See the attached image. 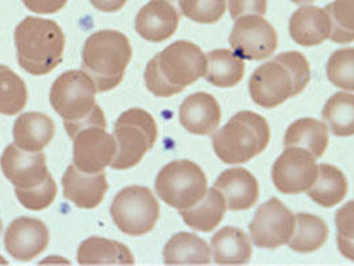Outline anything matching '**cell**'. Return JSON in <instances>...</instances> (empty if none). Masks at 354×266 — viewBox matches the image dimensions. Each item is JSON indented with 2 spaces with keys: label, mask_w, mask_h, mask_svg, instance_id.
Masks as SVG:
<instances>
[{
  "label": "cell",
  "mask_w": 354,
  "mask_h": 266,
  "mask_svg": "<svg viewBox=\"0 0 354 266\" xmlns=\"http://www.w3.org/2000/svg\"><path fill=\"white\" fill-rule=\"evenodd\" d=\"M207 66V56L197 44L177 40L147 64L145 86L158 97H171L203 77Z\"/></svg>",
  "instance_id": "1"
},
{
  "label": "cell",
  "mask_w": 354,
  "mask_h": 266,
  "mask_svg": "<svg viewBox=\"0 0 354 266\" xmlns=\"http://www.w3.org/2000/svg\"><path fill=\"white\" fill-rule=\"evenodd\" d=\"M310 80V66L301 53L289 51L260 66L249 80V93L257 106L272 109L300 95Z\"/></svg>",
  "instance_id": "2"
},
{
  "label": "cell",
  "mask_w": 354,
  "mask_h": 266,
  "mask_svg": "<svg viewBox=\"0 0 354 266\" xmlns=\"http://www.w3.org/2000/svg\"><path fill=\"white\" fill-rule=\"evenodd\" d=\"M0 167L26 209L43 211L53 204L57 187L43 152H28L10 144L0 158Z\"/></svg>",
  "instance_id": "3"
},
{
  "label": "cell",
  "mask_w": 354,
  "mask_h": 266,
  "mask_svg": "<svg viewBox=\"0 0 354 266\" xmlns=\"http://www.w3.org/2000/svg\"><path fill=\"white\" fill-rule=\"evenodd\" d=\"M14 37L19 66L24 71L43 76L62 63L66 37L56 21L27 17L17 26Z\"/></svg>",
  "instance_id": "4"
},
{
  "label": "cell",
  "mask_w": 354,
  "mask_h": 266,
  "mask_svg": "<svg viewBox=\"0 0 354 266\" xmlns=\"http://www.w3.org/2000/svg\"><path fill=\"white\" fill-rule=\"evenodd\" d=\"M131 59L129 39L120 31L102 30L86 40L82 70L88 73L97 92H108L123 82Z\"/></svg>",
  "instance_id": "5"
},
{
  "label": "cell",
  "mask_w": 354,
  "mask_h": 266,
  "mask_svg": "<svg viewBox=\"0 0 354 266\" xmlns=\"http://www.w3.org/2000/svg\"><path fill=\"white\" fill-rule=\"evenodd\" d=\"M269 140L270 128L266 119L252 111H241L213 133V151L223 162L239 165L263 153Z\"/></svg>",
  "instance_id": "6"
},
{
  "label": "cell",
  "mask_w": 354,
  "mask_h": 266,
  "mask_svg": "<svg viewBox=\"0 0 354 266\" xmlns=\"http://www.w3.org/2000/svg\"><path fill=\"white\" fill-rule=\"evenodd\" d=\"M64 126L73 142V165L77 169L99 173L113 162L118 142L106 132V116L100 106H96L87 119Z\"/></svg>",
  "instance_id": "7"
},
{
  "label": "cell",
  "mask_w": 354,
  "mask_h": 266,
  "mask_svg": "<svg viewBox=\"0 0 354 266\" xmlns=\"http://www.w3.org/2000/svg\"><path fill=\"white\" fill-rule=\"evenodd\" d=\"M158 133L155 119L145 109L131 108L123 112L113 125L118 153L111 168L125 171L136 167L156 144Z\"/></svg>",
  "instance_id": "8"
},
{
  "label": "cell",
  "mask_w": 354,
  "mask_h": 266,
  "mask_svg": "<svg viewBox=\"0 0 354 266\" xmlns=\"http://www.w3.org/2000/svg\"><path fill=\"white\" fill-rule=\"evenodd\" d=\"M208 180L204 171L191 160L167 164L158 175L155 189L169 207L183 211L196 205L207 193Z\"/></svg>",
  "instance_id": "9"
},
{
  "label": "cell",
  "mask_w": 354,
  "mask_h": 266,
  "mask_svg": "<svg viewBox=\"0 0 354 266\" xmlns=\"http://www.w3.org/2000/svg\"><path fill=\"white\" fill-rule=\"evenodd\" d=\"M109 212L118 229L138 237L149 233L159 221V201L149 188L131 185L113 198Z\"/></svg>",
  "instance_id": "10"
},
{
  "label": "cell",
  "mask_w": 354,
  "mask_h": 266,
  "mask_svg": "<svg viewBox=\"0 0 354 266\" xmlns=\"http://www.w3.org/2000/svg\"><path fill=\"white\" fill-rule=\"evenodd\" d=\"M96 84L83 70L62 73L53 84L50 102L55 112L63 117L64 125L75 124L84 119L96 108Z\"/></svg>",
  "instance_id": "11"
},
{
  "label": "cell",
  "mask_w": 354,
  "mask_h": 266,
  "mask_svg": "<svg viewBox=\"0 0 354 266\" xmlns=\"http://www.w3.org/2000/svg\"><path fill=\"white\" fill-rule=\"evenodd\" d=\"M230 44L244 60H266L277 50L279 36L266 19L245 15L234 20Z\"/></svg>",
  "instance_id": "12"
},
{
  "label": "cell",
  "mask_w": 354,
  "mask_h": 266,
  "mask_svg": "<svg viewBox=\"0 0 354 266\" xmlns=\"http://www.w3.org/2000/svg\"><path fill=\"white\" fill-rule=\"evenodd\" d=\"M296 228V217L273 197L263 204L249 225L250 238L257 248L277 249L289 243Z\"/></svg>",
  "instance_id": "13"
},
{
  "label": "cell",
  "mask_w": 354,
  "mask_h": 266,
  "mask_svg": "<svg viewBox=\"0 0 354 266\" xmlns=\"http://www.w3.org/2000/svg\"><path fill=\"white\" fill-rule=\"evenodd\" d=\"M319 167L313 155L301 146L285 148L272 168V180L283 195L306 192L316 181Z\"/></svg>",
  "instance_id": "14"
},
{
  "label": "cell",
  "mask_w": 354,
  "mask_h": 266,
  "mask_svg": "<svg viewBox=\"0 0 354 266\" xmlns=\"http://www.w3.org/2000/svg\"><path fill=\"white\" fill-rule=\"evenodd\" d=\"M50 244V231L37 218L19 217L14 220L4 234V247L10 256L18 261H31L40 256Z\"/></svg>",
  "instance_id": "15"
},
{
  "label": "cell",
  "mask_w": 354,
  "mask_h": 266,
  "mask_svg": "<svg viewBox=\"0 0 354 266\" xmlns=\"http://www.w3.org/2000/svg\"><path fill=\"white\" fill-rule=\"evenodd\" d=\"M180 15L175 3L168 0H151L136 15V32L152 43L165 41L175 35Z\"/></svg>",
  "instance_id": "16"
},
{
  "label": "cell",
  "mask_w": 354,
  "mask_h": 266,
  "mask_svg": "<svg viewBox=\"0 0 354 266\" xmlns=\"http://www.w3.org/2000/svg\"><path fill=\"white\" fill-rule=\"evenodd\" d=\"M178 119L184 129L192 135H212L221 122V108L212 95L196 92L180 106Z\"/></svg>",
  "instance_id": "17"
},
{
  "label": "cell",
  "mask_w": 354,
  "mask_h": 266,
  "mask_svg": "<svg viewBox=\"0 0 354 266\" xmlns=\"http://www.w3.org/2000/svg\"><path fill=\"white\" fill-rule=\"evenodd\" d=\"M63 193L67 200L82 209H93L102 204L108 191L103 172L87 173L70 165L62 178Z\"/></svg>",
  "instance_id": "18"
},
{
  "label": "cell",
  "mask_w": 354,
  "mask_h": 266,
  "mask_svg": "<svg viewBox=\"0 0 354 266\" xmlns=\"http://www.w3.org/2000/svg\"><path fill=\"white\" fill-rule=\"evenodd\" d=\"M214 188L224 196L230 211H247L253 208L260 195L257 180L244 168L224 171L216 180Z\"/></svg>",
  "instance_id": "19"
},
{
  "label": "cell",
  "mask_w": 354,
  "mask_h": 266,
  "mask_svg": "<svg viewBox=\"0 0 354 266\" xmlns=\"http://www.w3.org/2000/svg\"><path fill=\"white\" fill-rule=\"evenodd\" d=\"M330 19L315 6H301L289 20L290 37L302 47L319 46L330 37Z\"/></svg>",
  "instance_id": "20"
},
{
  "label": "cell",
  "mask_w": 354,
  "mask_h": 266,
  "mask_svg": "<svg viewBox=\"0 0 354 266\" xmlns=\"http://www.w3.org/2000/svg\"><path fill=\"white\" fill-rule=\"evenodd\" d=\"M14 142L20 149L41 152L55 136L53 119L41 112H26L14 124Z\"/></svg>",
  "instance_id": "21"
},
{
  "label": "cell",
  "mask_w": 354,
  "mask_h": 266,
  "mask_svg": "<svg viewBox=\"0 0 354 266\" xmlns=\"http://www.w3.org/2000/svg\"><path fill=\"white\" fill-rule=\"evenodd\" d=\"M211 251L217 265H244L252 258L250 238L239 228L225 227L213 236Z\"/></svg>",
  "instance_id": "22"
},
{
  "label": "cell",
  "mask_w": 354,
  "mask_h": 266,
  "mask_svg": "<svg viewBox=\"0 0 354 266\" xmlns=\"http://www.w3.org/2000/svg\"><path fill=\"white\" fill-rule=\"evenodd\" d=\"M80 265H133L135 257L124 244L103 237H89L77 249Z\"/></svg>",
  "instance_id": "23"
},
{
  "label": "cell",
  "mask_w": 354,
  "mask_h": 266,
  "mask_svg": "<svg viewBox=\"0 0 354 266\" xmlns=\"http://www.w3.org/2000/svg\"><path fill=\"white\" fill-rule=\"evenodd\" d=\"M162 257L165 265H209L211 249L194 233L180 231L167 243Z\"/></svg>",
  "instance_id": "24"
},
{
  "label": "cell",
  "mask_w": 354,
  "mask_h": 266,
  "mask_svg": "<svg viewBox=\"0 0 354 266\" xmlns=\"http://www.w3.org/2000/svg\"><path fill=\"white\" fill-rule=\"evenodd\" d=\"M227 202L224 196L214 187L208 189L201 201L192 208L180 211L184 222L197 231H212L220 225L227 212Z\"/></svg>",
  "instance_id": "25"
},
{
  "label": "cell",
  "mask_w": 354,
  "mask_h": 266,
  "mask_svg": "<svg viewBox=\"0 0 354 266\" xmlns=\"http://www.w3.org/2000/svg\"><path fill=\"white\" fill-rule=\"evenodd\" d=\"M329 144V131L325 123L305 117L288 126L283 137V146H301L317 160L324 156Z\"/></svg>",
  "instance_id": "26"
},
{
  "label": "cell",
  "mask_w": 354,
  "mask_h": 266,
  "mask_svg": "<svg viewBox=\"0 0 354 266\" xmlns=\"http://www.w3.org/2000/svg\"><path fill=\"white\" fill-rule=\"evenodd\" d=\"M208 66L205 80L218 88H232L237 86L245 72L244 59L230 50H214L207 55Z\"/></svg>",
  "instance_id": "27"
},
{
  "label": "cell",
  "mask_w": 354,
  "mask_h": 266,
  "mask_svg": "<svg viewBox=\"0 0 354 266\" xmlns=\"http://www.w3.org/2000/svg\"><path fill=\"white\" fill-rule=\"evenodd\" d=\"M306 192L316 204L324 208H333L348 193V180L336 167L321 164L315 184Z\"/></svg>",
  "instance_id": "28"
},
{
  "label": "cell",
  "mask_w": 354,
  "mask_h": 266,
  "mask_svg": "<svg viewBox=\"0 0 354 266\" xmlns=\"http://www.w3.org/2000/svg\"><path fill=\"white\" fill-rule=\"evenodd\" d=\"M296 228L289 240V248L297 253L316 251L326 243L329 228L326 222L317 216L309 213L296 214Z\"/></svg>",
  "instance_id": "29"
},
{
  "label": "cell",
  "mask_w": 354,
  "mask_h": 266,
  "mask_svg": "<svg viewBox=\"0 0 354 266\" xmlns=\"http://www.w3.org/2000/svg\"><path fill=\"white\" fill-rule=\"evenodd\" d=\"M322 119L338 137L354 136V93L337 92L322 109Z\"/></svg>",
  "instance_id": "30"
},
{
  "label": "cell",
  "mask_w": 354,
  "mask_h": 266,
  "mask_svg": "<svg viewBox=\"0 0 354 266\" xmlns=\"http://www.w3.org/2000/svg\"><path fill=\"white\" fill-rule=\"evenodd\" d=\"M28 92L23 79L7 66L0 64V115H18L27 106Z\"/></svg>",
  "instance_id": "31"
},
{
  "label": "cell",
  "mask_w": 354,
  "mask_h": 266,
  "mask_svg": "<svg viewBox=\"0 0 354 266\" xmlns=\"http://www.w3.org/2000/svg\"><path fill=\"white\" fill-rule=\"evenodd\" d=\"M330 19V40L338 44L354 41V0H335L324 8Z\"/></svg>",
  "instance_id": "32"
},
{
  "label": "cell",
  "mask_w": 354,
  "mask_h": 266,
  "mask_svg": "<svg viewBox=\"0 0 354 266\" xmlns=\"http://www.w3.org/2000/svg\"><path fill=\"white\" fill-rule=\"evenodd\" d=\"M181 15L200 24H213L224 17L227 0H176Z\"/></svg>",
  "instance_id": "33"
},
{
  "label": "cell",
  "mask_w": 354,
  "mask_h": 266,
  "mask_svg": "<svg viewBox=\"0 0 354 266\" xmlns=\"http://www.w3.org/2000/svg\"><path fill=\"white\" fill-rule=\"evenodd\" d=\"M328 79L344 91H354V48H341L329 57Z\"/></svg>",
  "instance_id": "34"
},
{
  "label": "cell",
  "mask_w": 354,
  "mask_h": 266,
  "mask_svg": "<svg viewBox=\"0 0 354 266\" xmlns=\"http://www.w3.org/2000/svg\"><path fill=\"white\" fill-rule=\"evenodd\" d=\"M337 247L339 253L354 261V200L336 213Z\"/></svg>",
  "instance_id": "35"
},
{
  "label": "cell",
  "mask_w": 354,
  "mask_h": 266,
  "mask_svg": "<svg viewBox=\"0 0 354 266\" xmlns=\"http://www.w3.org/2000/svg\"><path fill=\"white\" fill-rule=\"evenodd\" d=\"M228 6L233 20L245 15L264 17L268 11V0H228Z\"/></svg>",
  "instance_id": "36"
},
{
  "label": "cell",
  "mask_w": 354,
  "mask_h": 266,
  "mask_svg": "<svg viewBox=\"0 0 354 266\" xmlns=\"http://www.w3.org/2000/svg\"><path fill=\"white\" fill-rule=\"evenodd\" d=\"M27 10L40 15H50L59 12L68 0H21Z\"/></svg>",
  "instance_id": "37"
},
{
  "label": "cell",
  "mask_w": 354,
  "mask_h": 266,
  "mask_svg": "<svg viewBox=\"0 0 354 266\" xmlns=\"http://www.w3.org/2000/svg\"><path fill=\"white\" fill-rule=\"evenodd\" d=\"M91 4L102 12H116L122 10L127 0H89Z\"/></svg>",
  "instance_id": "38"
},
{
  "label": "cell",
  "mask_w": 354,
  "mask_h": 266,
  "mask_svg": "<svg viewBox=\"0 0 354 266\" xmlns=\"http://www.w3.org/2000/svg\"><path fill=\"white\" fill-rule=\"evenodd\" d=\"M290 1H293L296 4H308V3H313L315 0H290Z\"/></svg>",
  "instance_id": "39"
},
{
  "label": "cell",
  "mask_w": 354,
  "mask_h": 266,
  "mask_svg": "<svg viewBox=\"0 0 354 266\" xmlns=\"http://www.w3.org/2000/svg\"><path fill=\"white\" fill-rule=\"evenodd\" d=\"M0 265H8L7 260H6L3 256H0Z\"/></svg>",
  "instance_id": "40"
},
{
  "label": "cell",
  "mask_w": 354,
  "mask_h": 266,
  "mask_svg": "<svg viewBox=\"0 0 354 266\" xmlns=\"http://www.w3.org/2000/svg\"><path fill=\"white\" fill-rule=\"evenodd\" d=\"M1 227H3V224H1V220H0V233H1Z\"/></svg>",
  "instance_id": "41"
},
{
  "label": "cell",
  "mask_w": 354,
  "mask_h": 266,
  "mask_svg": "<svg viewBox=\"0 0 354 266\" xmlns=\"http://www.w3.org/2000/svg\"><path fill=\"white\" fill-rule=\"evenodd\" d=\"M168 1H172V3H176V0H168Z\"/></svg>",
  "instance_id": "42"
}]
</instances>
